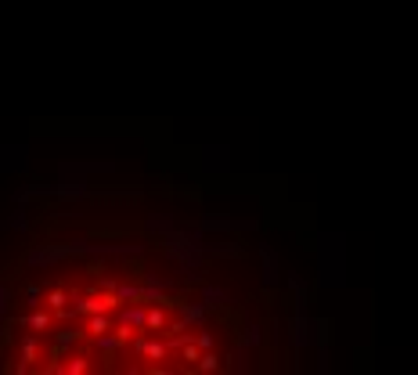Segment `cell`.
<instances>
[{
	"label": "cell",
	"instance_id": "6da1fadb",
	"mask_svg": "<svg viewBox=\"0 0 418 375\" xmlns=\"http://www.w3.org/2000/svg\"><path fill=\"white\" fill-rule=\"evenodd\" d=\"M25 372H206L213 328L199 310L130 274L80 271L47 281L14 328Z\"/></svg>",
	"mask_w": 418,
	"mask_h": 375
}]
</instances>
